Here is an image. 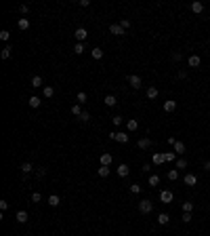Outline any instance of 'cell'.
Wrapping results in <instances>:
<instances>
[{"label":"cell","mask_w":210,"mask_h":236,"mask_svg":"<svg viewBox=\"0 0 210 236\" xmlns=\"http://www.w3.org/2000/svg\"><path fill=\"white\" fill-rule=\"evenodd\" d=\"M42 95H44V97H46V99H50V97H53V95H55V89H53L50 84H46V87L42 89Z\"/></svg>","instance_id":"9a60e30c"},{"label":"cell","mask_w":210,"mask_h":236,"mask_svg":"<svg viewBox=\"0 0 210 236\" xmlns=\"http://www.w3.org/2000/svg\"><path fill=\"white\" fill-rule=\"evenodd\" d=\"M109 137L113 139V141H118V143H128V133H122V131H116V133H112Z\"/></svg>","instance_id":"6da1fadb"},{"label":"cell","mask_w":210,"mask_h":236,"mask_svg":"<svg viewBox=\"0 0 210 236\" xmlns=\"http://www.w3.org/2000/svg\"><path fill=\"white\" fill-rule=\"evenodd\" d=\"M91 55H92V59H95V61H99V59H103V51L99 49V47H95V49L91 51Z\"/></svg>","instance_id":"2e32d148"},{"label":"cell","mask_w":210,"mask_h":236,"mask_svg":"<svg viewBox=\"0 0 210 236\" xmlns=\"http://www.w3.org/2000/svg\"><path fill=\"white\" fill-rule=\"evenodd\" d=\"M191 11H193L196 15H200L204 11V4H202V2H193V4H191Z\"/></svg>","instance_id":"cb8c5ba5"},{"label":"cell","mask_w":210,"mask_h":236,"mask_svg":"<svg viewBox=\"0 0 210 236\" xmlns=\"http://www.w3.org/2000/svg\"><path fill=\"white\" fill-rule=\"evenodd\" d=\"M17 25H19V30H28L29 28V19H28V17H21Z\"/></svg>","instance_id":"484cf974"},{"label":"cell","mask_w":210,"mask_h":236,"mask_svg":"<svg viewBox=\"0 0 210 236\" xmlns=\"http://www.w3.org/2000/svg\"><path fill=\"white\" fill-rule=\"evenodd\" d=\"M204 169H206V171H210V160H206V162H204Z\"/></svg>","instance_id":"816d5d0a"},{"label":"cell","mask_w":210,"mask_h":236,"mask_svg":"<svg viewBox=\"0 0 210 236\" xmlns=\"http://www.w3.org/2000/svg\"><path fill=\"white\" fill-rule=\"evenodd\" d=\"M99 162H101L103 167H109V165L113 162V156H112V154H107V152H105V154H101V158H99Z\"/></svg>","instance_id":"8992f818"},{"label":"cell","mask_w":210,"mask_h":236,"mask_svg":"<svg viewBox=\"0 0 210 236\" xmlns=\"http://www.w3.org/2000/svg\"><path fill=\"white\" fill-rule=\"evenodd\" d=\"M183 211H185V213H191V211H193V205H191V202H183Z\"/></svg>","instance_id":"8d00e7d4"},{"label":"cell","mask_w":210,"mask_h":236,"mask_svg":"<svg viewBox=\"0 0 210 236\" xmlns=\"http://www.w3.org/2000/svg\"><path fill=\"white\" fill-rule=\"evenodd\" d=\"M109 32H112L113 36H124L126 34V30L122 28L120 23H112V25H109Z\"/></svg>","instance_id":"277c9868"},{"label":"cell","mask_w":210,"mask_h":236,"mask_svg":"<svg viewBox=\"0 0 210 236\" xmlns=\"http://www.w3.org/2000/svg\"><path fill=\"white\" fill-rule=\"evenodd\" d=\"M0 209H2V211H7V209H8V202H7V200H0Z\"/></svg>","instance_id":"7dc6e473"},{"label":"cell","mask_w":210,"mask_h":236,"mask_svg":"<svg viewBox=\"0 0 210 236\" xmlns=\"http://www.w3.org/2000/svg\"><path fill=\"white\" fill-rule=\"evenodd\" d=\"M40 97H36V95H32V97H29V108H40Z\"/></svg>","instance_id":"d4e9b609"},{"label":"cell","mask_w":210,"mask_h":236,"mask_svg":"<svg viewBox=\"0 0 210 236\" xmlns=\"http://www.w3.org/2000/svg\"><path fill=\"white\" fill-rule=\"evenodd\" d=\"M175 169H176V171H179V169H187V160H185V158H176Z\"/></svg>","instance_id":"f546056e"},{"label":"cell","mask_w":210,"mask_h":236,"mask_svg":"<svg viewBox=\"0 0 210 236\" xmlns=\"http://www.w3.org/2000/svg\"><path fill=\"white\" fill-rule=\"evenodd\" d=\"M128 84H130V87H133V89H141V78L137 76V74H128Z\"/></svg>","instance_id":"3957f363"},{"label":"cell","mask_w":210,"mask_h":236,"mask_svg":"<svg viewBox=\"0 0 210 236\" xmlns=\"http://www.w3.org/2000/svg\"><path fill=\"white\" fill-rule=\"evenodd\" d=\"M181 219H183L185 223H189L191 219H193V217H191V213H183V217H181Z\"/></svg>","instance_id":"b9f144b4"},{"label":"cell","mask_w":210,"mask_h":236,"mask_svg":"<svg viewBox=\"0 0 210 236\" xmlns=\"http://www.w3.org/2000/svg\"><path fill=\"white\" fill-rule=\"evenodd\" d=\"M32 87H34V89L42 87V76H34V78H32Z\"/></svg>","instance_id":"1f68e13d"},{"label":"cell","mask_w":210,"mask_h":236,"mask_svg":"<svg viewBox=\"0 0 210 236\" xmlns=\"http://www.w3.org/2000/svg\"><path fill=\"white\" fill-rule=\"evenodd\" d=\"M151 209H154V202L151 200H139V211L143 213V215L151 213Z\"/></svg>","instance_id":"7a4b0ae2"},{"label":"cell","mask_w":210,"mask_h":236,"mask_svg":"<svg viewBox=\"0 0 210 236\" xmlns=\"http://www.w3.org/2000/svg\"><path fill=\"white\" fill-rule=\"evenodd\" d=\"M126 129H128V133H134L139 129V122H137L134 118H130V120H126Z\"/></svg>","instance_id":"30bf717a"},{"label":"cell","mask_w":210,"mask_h":236,"mask_svg":"<svg viewBox=\"0 0 210 236\" xmlns=\"http://www.w3.org/2000/svg\"><path fill=\"white\" fill-rule=\"evenodd\" d=\"M32 171H34V165H32V162H23V165H21V173L23 175L32 173Z\"/></svg>","instance_id":"ac0fdd59"},{"label":"cell","mask_w":210,"mask_h":236,"mask_svg":"<svg viewBox=\"0 0 210 236\" xmlns=\"http://www.w3.org/2000/svg\"><path fill=\"white\" fill-rule=\"evenodd\" d=\"M29 198H32V202H42V194H40V192H32Z\"/></svg>","instance_id":"d6a6232c"},{"label":"cell","mask_w":210,"mask_h":236,"mask_svg":"<svg viewBox=\"0 0 210 236\" xmlns=\"http://www.w3.org/2000/svg\"><path fill=\"white\" fill-rule=\"evenodd\" d=\"M160 183V177L158 175H149V186H158Z\"/></svg>","instance_id":"d590c367"},{"label":"cell","mask_w":210,"mask_h":236,"mask_svg":"<svg viewBox=\"0 0 210 236\" xmlns=\"http://www.w3.org/2000/svg\"><path fill=\"white\" fill-rule=\"evenodd\" d=\"M11 53H13V47H4V49L0 51V57H2V59H8V57H11Z\"/></svg>","instance_id":"7402d4cb"},{"label":"cell","mask_w":210,"mask_h":236,"mask_svg":"<svg viewBox=\"0 0 210 236\" xmlns=\"http://www.w3.org/2000/svg\"><path fill=\"white\" fill-rule=\"evenodd\" d=\"M80 120H82V122H88V120H91V114H88V112H82V114H80Z\"/></svg>","instance_id":"74e56055"},{"label":"cell","mask_w":210,"mask_h":236,"mask_svg":"<svg viewBox=\"0 0 210 236\" xmlns=\"http://www.w3.org/2000/svg\"><path fill=\"white\" fill-rule=\"evenodd\" d=\"M120 25H122L124 30H128V28H130V21H128V19H122V21H120Z\"/></svg>","instance_id":"7bdbcfd3"},{"label":"cell","mask_w":210,"mask_h":236,"mask_svg":"<svg viewBox=\"0 0 210 236\" xmlns=\"http://www.w3.org/2000/svg\"><path fill=\"white\" fill-rule=\"evenodd\" d=\"M164 156H166V162H172V160L176 158V154H175V152H166Z\"/></svg>","instance_id":"ab89813d"},{"label":"cell","mask_w":210,"mask_h":236,"mask_svg":"<svg viewBox=\"0 0 210 236\" xmlns=\"http://www.w3.org/2000/svg\"><path fill=\"white\" fill-rule=\"evenodd\" d=\"M151 160H154V165H164V162H166V156H164V154H160V152H155Z\"/></svg>","instance_id":"4fadbf2b"},{"label":"cell","mask_w":210,"mask_h":236,"mask_svg":"<svg viewBox=\"0 0 210 236\" xmlns=\"http://www.w3.org/2000/svg\"><path fill=\"white\" fill-rule=\"evenodd\" d=\"M86 36H88L86 28H78V30H76V38H78V42H84V40H86Z\"/></svg>","instance_id":"8fae6325"},{"label":"cell","mask_w":210,"mask_h":236,"mask_svg":"<svg viewBox=\"0 0 210 236\" xmlns=\"http://www.w3.org/2000/svg\"><path fill=\"white\" fill-rule=\"evenodd\" d=\"M179 78H181V80H185V78H187V72H185V70H181V72H179Z\"/></svg>","instance_id":"681fc988"},{"label":"cell","mask_w":210,"mask_h":236,"mask_svg":"<svg viewBox=\"0 0 210 236\" xmlns=\"http://www.w3.org/2000/svg\"><path fill=\"white\" fill-rule=\"evenodd\" d=\"M128 173H130V167H128V165H120L118 167V175L120 177H126Z\"/></svg>","instance_id":"d6986e66"},{"label":"cell","mask_w":210,"mask_h":236,"mask_svg":"<svg viewBox=\"0 0 210 236\" xmlns=\"http://www.w3.org/2000/svg\"><path fill=\"white\" fill-rule=\"evenodd\" d=\"M176 110V101H172V99H168V101H164V112H175Z\"/></svg>","instance_id":"7c38bea8"},{"label":"cell","mask_w":210,"mask_h":236,"mask_svg":"<svg viewBox=\"0 0 210 236\" xmlns=\"http://www.w3.org/2000/svg\"><path fill=\"white\" fill-rule=\"evenodd\" d=\"M168 222H170V215H168V213H160V215H158V223H160V226H166Z\"/></svg>","instance_id":"ffe728a7"},{"label":"cell","mask_w":210,"mask_h":236,"mask_svg":"<svg viewBox=\"0 0 210 236\" xmlns=\"http://www.w3.org/2000/svg\"><path fill=\"white\" fill-rule=\"evenodd\" d=\"M158 97V89L155 87H147V99H155Z\"/></svg>","instance_id":"603a6c76"},{"label":"cell","mask_w":210,"mask_h":236,"mask_svg":"<svg viewBox=\"0 0 210 236\" xmlns=\"http://www.w3.org/2000/svg\"><path fill=\"white\" fill-rule=\"evenodd\" d=\"M19 11H21L23 15H28V13H29V7H25V4H21V7H19Z\"/></svg>","instance_id":"bcb514c9"},{"label":"cell","mask_w":210,"mask_h":236,"mask_svg":"<svg viewBox=\"0 0 210 236\" xmlns=\"http://www.w3.org/2000/svg\"><path fill=\"white\" fill-rule=\"evenodd\" d=\"M15 219H17V223H28V222H29L28 211H17V215H15Z\"/></svg>","instance_id":"5b68a950"},{"label":"cell","mask_w":210,"mask_h":236,"mask_svg":"<svg viewBox=\"0 0 210 236\" xmlns=\"http://www.w3.org/2000/svg\"><path fill=\"white\" fill-rule=\"evenodd\" d=\"M88 4H91V0H80V7H84V8H86Z\"/></svg>","instance_id":"f907efd6"},{"label":"cell","mask_w":210,"mask_h":236,"mask_svg":"<svg viewBox=\"0 0 210 236\" xmlns=\"http://www.w3.org/2000/svg\"><path fill=\"white\" fill-rule=\"evenodd\" d=\"M172 59H175V61H181V53H176L175 51V53H172Z\"/></svg>","instance_id":"c3c4849f"},{"label":"cell","mask_w":210,"mask_h":236,"mask_svg":"<svg viewBox=\"0 0 210 236\" xmlns=\"http://www.w3.org/2000/svg\"><path fill=\"white\" fill-rule=\"evenodd\" d=\"M172 148H175V154H183L185 152V143H183V141H176Z\"/></svg>","instance_id":"83f0119b"},{"label":"cell","mask_w":210,"mask_h":236,"mask_svg":"<svg viewBox=\"0 0 210 236\" xmlns=\"http://www.w3.org/2000/svg\"><path fill=\"white\" fill-rule=\"evenodd\" d=\"M183 181H185V186H196L197 183V177L193 173H187L185 177H183Z\"/></svg>","instance_id":"9c48e42d"},{"label":"cell","mask_w":210,"mask_h":236,"mask_svg":"<svg viewBox=\"0 0 210 236\" xmlns=\"http://www.w3.org/2000/svg\"><path fill=\"white\" fill-rule=\"evenodd\" d=\"M187 63H189V68H200L202 59H200V55H191V57L187 59Z\"/></svg>","instance_id":"ba28073f"},{"label":"cell","mask_w":210,"mask_h":236,"mask_svg":"<svg viewBox=\"0 0 210 236\" xmlns=\"http://www.w3.org/2000/svg\"><path fill=\"white\" fill-rule=\"evenodd\" d=\"M103 104H105V105H107V108H113V105L118 104V99L113 97V95H107V97H105V99H103Z\"/></svg>","instance_id":"e0dca14e"},{"label":"cell","mask_w":210,"mask_h":236,"mask_svg":"<svg viewBox=\"0 0 210 236\" xmlns=\"http://www.w3.org/2000/svg\"><path fill=\"white\" fill-rule=\"evenodd\" d=\"M172 198H175V196H172L170 190H162V192H160V200L162 202H172Z\"/></svg>","instance_id":"52a82bcc"},{"label":"cell","mask_w":210,"mask_h":236,"mask_svg":"<svg viewBox=\"0 0 210 236\" xmlns=\"http://www.w3.org/2000/svg\"><path fill=\"white\" fill-rule=\"evenodd\" d=\"M112 120H113V125H116V126H118V125H122V122H124V120H122V116H113Z\"/></svg>","instance_id":"ee69618b"},{"label":"cell","mask_w":210,"mask_h":236,"mask_svg":"<svg viewBox=\"0 0 210 236\" xmlns=\"http://www.w3.org/2000/svg\"><path fill=\"white\" fill-rule=\"evenodd\" d=\"M46 202H49L50 207H59V202H61V198H59L57 194H50L49 198H46Z\"/></svg>","instance_id":"5bb4252c"},{"label":"cell","mask_w":210,"mask_h":236,"mask_svg":"<svg viewBox=\"0 0 210 236\" xmlns=\"http://www.w3.org/2000/svg\"><path fill=\"white\" fill-rule=\"evenodd\" d=\"M78 101H80V104H86V99H88V95H86V93H84V91H80V93H78Z\"/></svg>","instance_id":"836d02e7"},{"label":"cell","mask_w":210,"mask_h":236,"mask_svg":"<svg viewBox=\"0 0 210 236\" xmlns=\"http://www.w3.org/2000/svg\"><path fill=\"white\" fill-rule=\"evenodd\" d=\"M71 114H74V116H80V114H82V110H80V104H74V105H71Z\"/></svg>","instance_id":"e575fe53"},{"label":"cell","mask_w":210,"mask_h":236,"mask_svg":"<svg viewBox=\"0 0 210 236\" xmlns=\"http://www.w3.org/2000/svg\"><path fill=\"white\" fill-rule=\"evenodd\" d=\"M36 173H38V177H44V175H46V169H44V167H40L38 171H36Z\"/></svg>","instance_id":"f6af8a7d"},{"label":"cell","mask_w":210,"mask_h":236,"mask_svg":"<svg viewBox=\"0 0 210 236\" xmlns=\"http://www.w3.org/2000/svg\"><path fill=\"white\" fill-rule=\"evenodd\" d=\"M0 38H2V40H8V38H11V32H8V30H2V32H0Z\"/></svg>","instance_id":"60d3db41"},{"label":"cell","mask_w":210,"mask_h":236,"mask_svg":"<svg viewBox=\"0 0 210 236\" xmlns=\"http://www.w3.org/2000/svg\"><path fill=\"white\" fill-rule=\"evenodd\" d=\"M137 146H139L141 150H145V148H149V146H151V139H147V137H141Z\"/></svg>","instance_id":"44dd1931"},{"label":"cell","mask_w":210,"mask_h":236,"mask_svg":"<svg viewBox=\"0 0 210 236\" xmlns=\"http://www.w3.org/2000/svg\"><path fill=\"white\" fill-rule=\"evenodd\" d=\"M168 179L176 181V179H179V171H176V169H170V171H168Z\"/></svg>","instance_id":"4dcf8cb0"},{"label":"cell","mask_w":210,"mask_h":236,"mask_svg":"<svg viewBox=\"0 0 210 236\" xmlns=\"http://www.w3.org/2000/svg\"><path fill=\"white\" fill-rule=\"evenodd\" d=\"M97 175L99 177H107V175H109V167H103V165H101V167L97 169Z\"/></svg>","instance_id":"4316f807"},{"label":"cell","mask_w":210,"mask_h":236,"mask_svg":"<svg viewBox=\"0 0 210 236\" xmlns=\"http://www.w3.org/2000/svg\"><path fill=\"white\" fill-rule=\"evenodd\" d=\"M141 192V186L139 183H133V186H130V194H139Z\"/></svg>","instance_id":"f35d334b"},{"label":"cell","mask_w":210,"mask_h":236,"mask_svg":"<svg viewBox=\"0 0 210 236\" xmlns=\"http://www.w3.org/2000/svg\"><path fill=\"white\" fill-rule=\"evenodd\" d=\"M74 53H76V55H82L84 53V42H76V44H74Z\"/></svg>","instance_id":"f1b7e54d"}]
</instances>
